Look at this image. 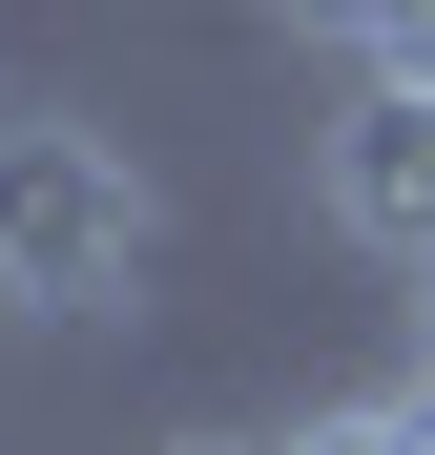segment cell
<instances>
[{"instance_id":"5b68a950","label":"cell","mask_w":435,"mask_h":455,"mask_svg":"<svg viewBox=\"0 0 435 455\" xmlns=\"http://www.w3.org/2000/svg\"><path fill=\"white\" fill-rule=\"evenodd\" d=\"M166 455H270V435H166Z\"/></svg>"},{"instance_id":"6da1fadb","label":"cell","mask_w":435,"mask_h":455,"mask_svg":"<svg viewBox=\"0 0 435 455\" xmlns=\"http://www.w3.org/2000/svg\"><path fill=\"white\" fill-rule=\"evenodd\" d=\"M145 269H166V187L125 166L104 124H0V311H42V331H104L145 311Z\"/></svg>"},{"instance_id":"277c9868","label":"cell","mask_w":435,"mask_h":455,"mask_svg":"<svg viewBox=\"0 0 435 455\" xmlns=\"http://www.w3.org/2000/svg\"><path fill=\"white\" fill-rule=\"evenodd\" d=\"M270 455H394V394H332V414H290Z\"/></svg>"},{"instance_id":"8992f818","label":"cell","mask_w":435,"mask_h":455,"mask_svg":"<svg viewBox=\"0 0 435 455\" xmlns=\"http://www.w3.org/2000/svg\"><path fill=\"white\" fill-rule=\"evenodd\" d=\"M415 352H435V269H415Z\"/></svg>"},{"instance_id":"3957f363","label":"cell","mask_w":435,"mask_h":455,"mask_svg":"<svg viewBox=\"0 0 435 455\" xmlns=\"http://www.w3.org/2000/svg\"><path fill=\"white\" fill-rule=\"evenodd\" d=\"M270 21H290V42H352V62H394V42H415V0H270Z\"/></svg>"},{"instance_id":"7a4b0ae2","label":"cell","mask_w":435,"mask_h":455,"mask_svg":"<svg viewBox=\"0 0 435 455\" xmlns=\"http://www.w3.org/2000/svg\"><path fill=\"white\" fill-rule=\"evenodd\" d=\"M311 207L352 228V249L435 269V104H415V84H352V104L311 124Z\"/></svg>"}]
</instances>
